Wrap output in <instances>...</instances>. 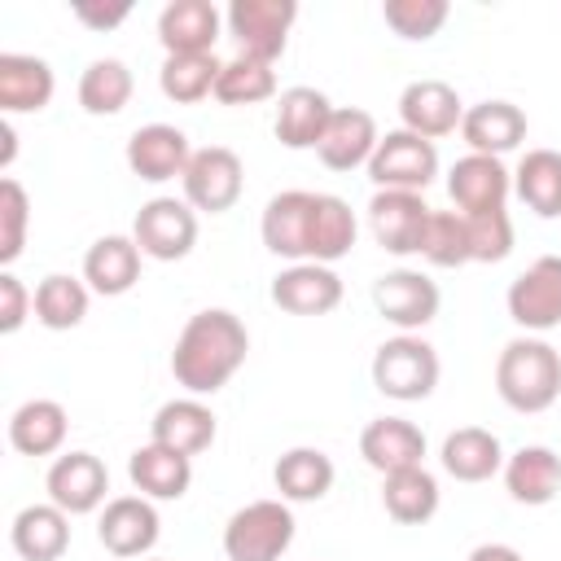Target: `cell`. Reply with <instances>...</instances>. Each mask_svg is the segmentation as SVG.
<instances>
[{
  "instance_id": "6da1fadb",
  "label": "cell",
  "mask_w": 561,
  "mask_h": 561,
  "mask_svg": "<svg viewBox=\"0 0 561 561\" xmlns=\"http://www.w3.org/2000/svg\"><path fill=\"white\" fill-rule=\"evenodd\" d=\"M245 351H250L245 324L224 307H206L188 316V324L180 329L171 351V373L188 394H215L245 364Z\"/></svg>"
},
{
  "instance_id": "7a4b0ae2",
  "label": "cell",
  "mask_w": 561,
  "mask_h": 561,
  "mask_svg": "<svg viewBox=\"0 0 561 561\" xmlns=\"http://www.w3.org/2000/svg\"><path fill=\"white\" fill-rule=\"evenodd\" d=\"M495 390L513 412H543L561 394V355L548 342L513 337L495 359Z\"/></svg>"
},
{
  "instance_id": "3957f363",
  "label": "cell",
  "mask_w": 561,
  "mask_h": 561,
  "mask_svg": "<svg viewBox=\"0 0 561 561\" xmlns=\"http://www.w3.org/2000/svg\"><path fill=\"white\" fill-rule=\"evenodd\" d=\"M373 386L386 394V399H399V403H421L434 394L438 386V355L425 337H390L377 346L373 355Z\"/></svg>"
},
{
  "instance_id": "277c9868",
  "label": "cell",
  "mask_w": 561,
  "mask_h": 561,
  "mask_svg": "<svg viewBox=\"0 0 561 561\" xmlns=\"http://www.w3.org/2000/svg\"><path fill=\"white\" fill-rule=\"evenodd\" d=\"M294 543V513L280 500H254L237 508L224 526L228 561H280Z\"/></svg>"
},
{
  "instance_id": "5b68a950",
  "label": "cell",
  "mask_w": 561,
  "mask_h": 561,
  "mask_svg": "<svg viewBox=\"0 0 561 561\" xmlns=\"http://www.w3.org/2000/svg\"><path fill=\"white\" fill-rule=\"evenodd\" d=\"M298 18L294 0H232L228 9V31L241 44V57H254L263 66H272L285 53L289 26Z\"/></svg>"
},
{
  "instance_id": "8992f818",
  "label": "cell",
  "mask_w": 561,
  "mask_h": 561,
  "mask_svg": "<svg viewBox=\"0 0 561 561\" xmlns=\"http://www.w3.org/2000/svg\"><path fill=\"white\" fill-rule=\"evenodd\" d=\"M368 175H373L377 188L421 193V188L438 175L434 140L412 136V131H390L386 140H377V153L368 158Z\"/></svg>"
},
{
  "instance_id": "52a82bcc",
  "label": "cell",
  "mask_w": 561,
  "mask_h": 561,
  "mask_svg": "<svg viewBox=\"0 0 561 561\" xmlns=\"http://www.w3.org/2000/svg\"><path fill=\"white\" fill-rule=\"evenodd\" d=\"M245 188V167L232 149L224 145H206L193 153L188 171H184V202L197 206V210H210V215H224L237 206Z\"/></svg>"
},
{
  "instance_id": "ba28073f",
  "label": "cell",
  "mask_w": 561,
  "mask_h": 561,
  "mask_svg": "<svg viewBox=\"0 0 561 561\" xmlns=\"http://www.w3.org/2000/svg\"><path fill=\"white\" fill-rule=\"evenodd\" d=\"M136 245L158 263H175L197 245V215L175 197H153L136 215Z\"/></svg>"
},
{
  "instance_id": "9c48e42d",
  "label": "cell",
  "mask_w": 561,
  "mask_h": 561,
  "mask_svg": "<svg viewBox=\"0 0 561 561\" xmlns=\"http://www.w3.org/2000/svg\"><path fill=\"white\" fill-rule=\"evenodd\" d=\"M508 316L522 329H557L561 324V254L535 259L508 285Z\"/></svg>"
},
{
  "instance_id": "30bf717a",
  "label": "cell",
  "mask_w": 561,
  "mask_h": 561,
  "mask_svg": "<svg viewBox=\"0 0 561 561\" xmlns=\"http://www.w3.org/2000/svg\"><path fill=\"white\" fill-rule=\"evenodd\" d=\"M368 215H373V232H377L381 250H390V254H421L425 224H430L434 210L421 202V193L377 188Z\"/></svg>"
},
{
  "instance_id": "8fae6325",
  "label": "cell",
  "mask_w": 561,
  "mask_h": 561,
  "mask_svg": "<svg viewBox=\"0 0 561 561\" xmlns=\"http://www.w3.org/2000/svg\"><path fill=\"white\" fill-rule=\"evenodd\" d=\"M399 118H403V131L434 140V136H451L465 123V110H460V96H456L451 83L416 79L399 96Z\"/></svg>"
},
{
  "instance_id": "7c38bea8",
  "label": "cell",
  "mask_w": 561,
  "mask_h": 561,
  "mask_svg": "<svg viewBox=\"0 0 561 561\" xmlns=\"http://www.w3.org/2000/svg\"><path fill=\"white\" fill-rule=\"evenodd\" d=\"M44 486L61 513H92L110 491V469L92 451H66L53 460Z\"/></svg>"
},
{
  "instance_id": "4fadbf2b",
  "label": "cell",
  "mask_w": 561,
  "mask_h": 561,
  "mask_svg": "<svg viewBox=\"0 0 561 561\" xmlns=\"http://www.w3.org/2000/svg\"><path fill=\"white\" fill-rule=\"evenodd\" d=\"M188 162H193L188 136H184L180 127H171V123H149V127H140V131L127 140V167H131V175H140V180H153V184L175 180V175L184 180Z\"/></svg>"
},
{
  "instance_id": "5bb4252c",
  "label": "cell",
  "mask_w": 561,
  "mask_h": 561,
  "mask_svg": "<svg viewBox=\"0 0 561 561\" xmlns=\"http://www.w3.org/2000/svg\"><path fill=\"white\" fill-rule=\"evenodd\" d=\"M377 311L399 329H425L438 316V285L421 272H386L373 285Z\"/></svg>"
},
{
  "instance_id": "9a60e30c",
  "label": "cell",
  "mask_w": 561,
  "mask_h": 561,
  "mask_svg": "<svg viewBox=\"0 0 561 561\" xmlns=\"http://www.w3.org/2000/svg\"><path fill=\"white\" fill-rule=\"evenodd\" d=\"M96 539L105 543V552L114 557H140L158 543V513L145 495H118L105 504L101 522H96Z\"/></svg>"
},
{
  "instance_id": "2e32d148",
  "label": "cell",
  "mask_w": 561,
  "mask_h": 561,
  "mask_svg": "<svg viewBox=\"0 0 561 561\" xmlns=\"http://www.w3.org/2000/svg\"><path fill=\"white\" fill-rule=\"evenodd\" d=\"M272 302L289 316H329L342 302V280L324 263H294L272 280Z\"/></svg>"
},
{
  "instance_id": "e0dca14e",
  "label": "cell",
  "mask_w": 561,
  "mask_h": 561,
  "mask_svg": "<svg viewBox=\"0 0 561 561\" xmlns=\"http://www.w3.org/2000/svg\"><path fill=\"white\" fill-rule=\"evenodd\" d=\"M359 456L368 460V469H377L386 478V473H399V469L421 465L425 434L412 421H403V416H377L359 434Z\"/></svg>"
},
{
  "instance_id": "ac0fdd59",
  "label": "cell",
  "mask_w": 561,
  "mask_h": 561,
  "mask_svg": "<svg viewBox=\"0 0 561 561\" xmlns=\"http://www.w3.org/2000/svg\"><path fill=\"white\" fill-rule=\"evenodd\" d=\"M377 140H381V136H377L373 114L346 105V110H333V118H329V127H324L316 153H320V162H324L329 171H355L359 162H368V158L377 153Z\"/></svg>"
},
{
  "instance_id": "d6986e66",
  "label": "cell",
  "mask_w": 561,
  "mask_h": 561,
  "mask_svg": "<svg viewBox=\"0 0 561 561\" xmlns=\"http://www.w3.org/2000/svg\"><path fill=\"white\" fill-rule=\"evenodd\" d=\"M447 193L460 206V215H478V210H500L508 197V171L500 158L486 153H469L451 167L447 175Z\"/></svg>"
},
{
  "instance_id": "ffe728a7",
  "label": "cell",
  "mask_w": 561,
  "mask_h": 561,
  "mask_svg": "<svg viewBox=\"0 0 561 561\" xmlns=\"http://www.w3.org/2000/svg\"><path fill=\"white\" fill-rule=\"evenodd\" d=\"M215 35H219V13H215L210 0H175L158 18V39H162L167 57L210 53Z\"/></svg>"
},
{
  "instance_id": "44dd1931",
  "label": "cell",
  "mask_w": 561,
  "mask_h": 561,
  "mask_svg": "<svg viewBox=\"0 0 561 561\" xmlns=\"http://www.w3.org/2000/svg\"><path fill=\"white\" fill-rule=\"evenodd\" d=\"M311 206H316V193H276L263 210V245L276 254V259H307V237H311Z\"/></svg>"
},
{
  "instance_id": "7402d4cb",
  "label": "cell",
  "mask_w": 561,
  "mask_h": 561,
  "mask_svg": "<svg viewBox=\"0 0 561 561\" xmlns=\"http://www.w3.org/2000/svg\"><path fill=\"white\" fill-rule=\"evenodd\" d=\"M460 136L469 140L473 153L500 158V153H508V149H517L526 140V114L513 101H482V105L465 110Z\"/></svg>"
},
{
  "instance_id": "603a6c76",
  "label": "cell",
  "mask_w": 561,
  "mask_h": 561,
  "mask_svg": "<svg viewBox=\"0 0 561 561\" xmlns=\"http://www.w3.org/2000/svg\"><path fill=\"white\" fill-rule=\"evenodd\" d=\"M53 101V70L26 53H0V110L4 114H39Z\"/></svg>"
},
{
  "instance_id": "cb8c5ba5",
  "label": "cell",
  "mask_w": 561,
  "mask_h": 561,
  "mask_svg": "<svg viewBox=\"0 0 561 561\" xmlns=\"http://www.w3.org/2000/svg\"><path fill=\"white\" fill-rule=\"evenodd\" d=\"M9 539L22 561H57L70 548V513L57 504H31L13 517Z\"/></svg>"
},
{
  "instance_id": "d4e9b609",
  "label": "cell",
  "mask_w": 561,
  "mask_h": 561,
  "mask_svg": "<svg viewBox=\"0 0 561 561\" xmlns=\"http://www.w3.org/2000/svg\"><path fill=\"white\" fill-rule=\"evenodd\" d=\"M329 118H333V105L324 92L289 88V92H280V105H276V140L285 149H316Z\"/></svg>"
},
{
  "instance_id": "484cf974",
  "label": "cell",
  "mask_w": 561,
  "mask_h": 561,
  "mask_svg": "<svg viewBox=\"0 0 561 561\" xmlns=\"http://www.w3.org/2000/svg\"><path fill=\"white\" fill-rule=\"evenodd\" d=\"M153 443L180 456H197L215 443V412L197 399H171L153 416Z\"/></svg>"
},
{
  "instance_id": "4316f807",
  "label": "cell",
  "mask_w": 561,
  "mask_h": 561,
  "mask_svg": "<svg viewBox=\"0 0 561 561\" xmlns=\"http://www.w3.org/2000/svg\"><path fill=\"white\" fill-rule=\"evenodd\" d=\"M127 473H131V486L140 495H149V500H180L188 491V482H193L188 456H180L171 447H158V443L136 447L131 460H127Z\"/></svg>"
},
{
  "instance_id": "83f0119b",
  "label": "cell",
  "mask_w": 561,
  "mask_h": 561,
  "mask_svg": "<svg viewBox=\"0 0 561 561\" xmlns=\"http://www.w3.org/2000/svg\"><path fill=\"white\" fill-rule=\"evenodd\" d=\"M504 486L517 504H552L561 491V456L552 447H522L504 465Z\"/></svg>"
},
{
  "instance_id": "f1b7e54d",
  "label": "cell",
  "mask_w": 561,
  "mask_h": 561,
  "mask_svg": "<svg viewBox=\"0 0 561 561\" xmlns=\"http://www.w3.org/2000/svg\"><path fill=\"white\" fill-rule=\"evenodd\" d=\"M83 280L105 298L127 294L140 280V245H136V237H101L83 259Z\"/></svg>"
},
{
  "instance_id": "f546056e",
  "label": "cell",
  "mask_w": 561,
  "mask_h": 561,
  "mask_svg": "<svg viewBox=\"0 0 561 561\" xmlns=\"http://www.w3.org/2000/svg\"><path fill=\"white\" fill-rule=\"evenodd\" d=\"M66 408L53 399H31L9 416V443L22 456H53L66 443Z\"/></svg>"
},
{
  "instance_id": "4dcf8cb0",
  "label": "cell",
  "mask_w": 561,
  "mask_h": 561,
  "mask_svg": "<svg viewBox=\"0 0 561 561\" xmlns=\"http://www.w3.org/2000/svg\"><path fill=\"white\" fill-rule=\"evenodd\" d=\"M500 465H504L500 438L482 425H465V430L447 434V443H443V469L456 482H486L491 473H500Z\"/></svg>"
},
{
  "instance_id": "1f68e13d",
  "label": "cell",
  "mask_w": 561,
  "mask_h": 561,
  "mask_svg": "<svg viewBox=\"0 0 561 561\" xmlns=\"http://www.w3.org/2000/svg\"><path fill=\"white\" fill-rule=\"evenodd\" d=\"M272 478H276V491L285 500L311 504V500H324L329 495V486H333V460L320 447H294V451H285L276 460Z\"/></svg>"
},
{
  "instance_id": "d6a6232c",
  "label": "cell",
  "mask_w": 561,
  "mask_h": 561,
  "mask_svg": "<svg viewBox=\"0 0 561 561\" xmlns=\"http://www.w3.org/2000/svg\"><path fill=\"white\" fill-rule=\"evenodd\" d=\"M381 504H386V513H390L399 526H421V522H430V517L438 513V482H434V473H425L421 465L399 469V473H386Z\"/></svg>"
},
{
  "instance_id": "836d02e7",
  "label": "cell",
  "mask_w": 561,
  "mask_h": 561,
  "mask_svg": "<svg viewBox=\"0 0 561 561\" xmlns=\"http://www.w3.org/2000/svg\"><path fill=\"white\" fill-rule=\"evenodd\" d=\"M351 245H355V215H351V206L342 197H333V193H316L307 259L311 263H333V259L351 254Z\"/></svg>"
},
{
  "instance_id": "e575fe53",
  "label": "cell",
  "mask_w": 561,
  "mask_h": 561,
  "mask_svg": "<svg viewBox=\"0 0 561 561\" xmlns=\"http://www.w3.org/2000/svg\"><path fill=\"white\" fill-rule=\"evenodd\" d=\"M517 197L539 215L557 219L561 215V153L557 149H530L517 167Z\"/></svg>"
},
{
  "instance_id": "d590c367",
  "label": "cell",
  "mask_w": 561,
  "mask_h": 561,
  "mask_svg": "<svg viewBox=\"0 0 561 561\" xmlns=\"http://www.w3.org/2000/svg\"><path fill=\"white\" fill-rule=\"evenodd\" d=\"M219 70H224V61H219L215 53L167 57V61H162L158 83H162V96H167V101H175V105H197L202 96H210V92H215Z\"/></svg>"
},
{
  "instance_id": "8d00e7d4",
  "label": "cell",
  "mask_w": 561,
  "mask_h": 561,
  "mask_svg": "<svg viewBox=\"0 0 561 561\" xmlns=\"http://www.w3.org/2000/svg\"><path fill=\"white\" fill-rule=\"evenodd\" d=\"M131 101V70L118 61V57H101L83 70L79 79V105L96 118L105 114H118L123 105Z\"/></svg>"
},
{
  "instance_id": "74e56055",
  "label": "cell",
  "mask_w": 561,
  "mask_h": 561,
  "mask_svg": "<svg viewBox=\"0 0 561 561\" xmlns=\"http://www.w3.org/2000/svg\"><path fill=\"white\" fill-rule=\"evenodd\" d=\"M88 316V285L75 276H44L35 289V320L44 329H75Z\"/></svg>"
},
{
  "instance_id": "f35d334b",
  "label": "cell",
  "mask_w": 561,
  "mask_h": 561,
  "mask_svg": "<svg viewBox=\"0 0 561 561\" xmlns=\"http://www.w3.org/2000/svg\"><path fill=\"white\" fill-rule=\"evenodd\" d=\"M267 96H276V75H272V66H263V61H254V57H232V61H224L219 83H215V101H224V105H259V101H267Z\"/></svg>"
},
{
  "instance_id": "ab89813d",
  "label": "cell",
  "mask_w": 561,
  "mask_h": 561,
  "mask_svg": "<svg viewBox=\"0 0 561 561\" xmlns=\"http://www.w3.org/2000/svg\"><path fill=\"white\" fill-rule=\"evenodd\" d=\"M421 254H425L434 267H460V263H473L465 215H456V210H434L430 224H425Z\"/></svg>"
},
{
  "instance_id": "60d3db41",
  "label": "cell",
  "mask_w": 561,
  "mask_h": 561,
  "mask_svg": "<svg viewBox=\"0 0 561 561\" xmlns=\"http://www.w3.org/2000/svg\"><path fill=\"white\" fill-rule=\"evenodd\" d=\"M381 18L399 39H430L447 22V0H386Z\"/></svg>"
},
{
  "instance_id": "b9f144b4",
  "label": "cell",
  "mask_w": 561,
  "mask_h": 561,
  "mask_svg": "<svg viewBox=\"0 0 561 561\" xmlns=\"http://www.w3.org/2000/svg\"><path fill=\"white\" fill-rule=\"evenodd\" d=\"M465 224H469V254H473V263H500V259H508V250H513V219H508L504 206L500 210L465 215Z\"/></svg>"
},
{
  "instance_id": "7bdbcfd3",
  "label": "cell",
  "mask_w": 561,
  "mask_h": 561,
  "mask_svg": "<svg viewBox=\"0 0 561 561\" xmlns=\"http://www.w3.org/2000/svg\"><path fill=\"white\" fill-rule=\"evenodd\" d=\"M26 219L31 202L18 180H0V263H13L26 245Z\"/></svg>"
},
{
  "instance_id": "ee69618b",
  "label": "cell",
  "mask_w": 561,
  "mask_h": 561,
  "mask_svg": "<svg viewBox=\"0 0 561 561\" xmlns=\"http://www.w3.org/2000/svg\"><path fill=\"white\" fill-rule=\"evenodd\" d=\"M35 311V298L13 272H0V333H18L22 320Z\"/></svg>"
},
{
  "instance_id": "f6af8a7d",
  "label": "cell",
  "mask_w": 561,
  "mask_h": 561,
  "mask_svg": "<svg viewBox=\"0 0 561 561\" xmlns=\"http://www.w3.org/2000/svg\"><path fill=\"white\" fill-rule=\"evenodd\" d=\"M70 13H75L88 31H114L118 22H127L131 0H75Z\"/></svg>"
},
{
  "instance_id": "bcb514c9",
  "label": "cell",
  "mask_w": 561,
  "mask_h": 561,
  "mask_svg": "<svg viewBox=\"0 0 561 561\" xmlns=\"http://www.w3.org/2000/svg\"><path fill=\"white\" fill-rule=\"evenodd\" d=\"M469 561H526V557L517 548H508V543H478L469 552Z\"/></svg>"
},
{
  "instance_id": "7dc6e473",
  "label": "cell",
  "mask_w": 561,
  "mask_h": 561,
  "mask_svg": "<svg viewBox=\"0 0 561 561\" xmlns=\"http://www.w3.org/2000/svg\"><path fill=\"white\" fill-rule=\"evenodd\" d=\"M13 153H18L13 123H9V118H0V167H9V162H13Z\"/></svg>"
}]
</instances>
